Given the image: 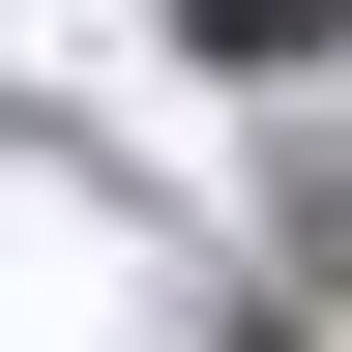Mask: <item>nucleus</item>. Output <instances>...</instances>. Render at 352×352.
<instances>
[{
    "label": "nucleus",
    "mask_w": 352,
    "mask_h": 352,
    "mask_svg": "<svg viewBox=\"0 0 352 352\" xmlns=\"http://www.w3.org/2000/svg\"><path fill=\"white\" fill-rule=\"evenodd\" d=\"M323 30H352V0H206V59H323Z\"/></svg>",
    "instance_id": "f257e3e1"
}]
</instances>
